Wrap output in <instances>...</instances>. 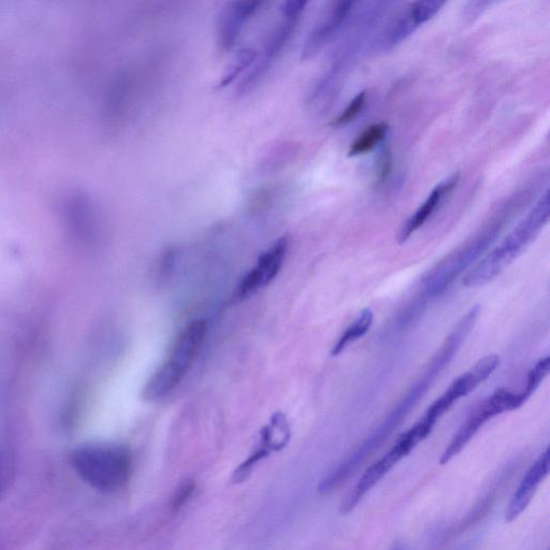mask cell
Returning <instances> with one entry per match:
<instances>
[{
    "label": "cell",
    "instance_id": "7",
    "mask_svg": "<svg viewBox=\"0 0 550 550\" xmlns=\"http://www.w3.org/2000/svg\"><path fill=\"white\" fill-rule=\"evenodd\" d=\"M300 18H287L275 25L266 37L262 49L257 52L256 59L241 83L237 93L244 96L257 88L269 74L272 66L278 59L292 39Z\"/></svg>",
    "mask_w": 550,
    "mask_h": 550
},
{
    "label": "cell",
    "instance_id": "11",
    "mask_svg": "<svg viewBox=\"0 0 550 550\" xmlns=\"http://www.w3.org/2000/svg\"><path fill=\"white\" fill-rule=\"evenodd\" d=\"M288 249V239L283 237L273 243L257 260L256 265L241 280L236 297L246 299L268 286L279 274Z\"/></svg>",
    "mask_w": 550,
    "mask_h": 550
},
{
    "label": "cell",
    "instance_id": "15",
    "mask_svg": "<svg viewBox=\"0 0 550 550\" xmlns=\"http://www.w3.org/2000/svg\"><path fill=\"white\" fill-rule=\"evenodd\" d=\"M459 180V173H455V175L433 188L424 204L401 227L398 236L400 244L407 242L419 228H422L427 223L429 217L436 212L442 201L455 190Z\"/></svg>",
    "mask_w": 550,
    "mask_h": 550
},
{
    "label": "cell",
    "instance_id": "22",
    "mask_svg": "<svg viewBox=\"0 0 550 550\" xmlns=\"http://www.w3.org/2000/svg\"><path fill=\"white\" fill-rule=\"evenodd\" d=\"M499 2L500 0H469L465 9H463V20L472 23Z\"/></svg>",
    "mask_w": 550,
    "mask_h": 550
},
{
    "label": "cell",
    "instance_id": "14",
    "mask_svg": "<svg viewBox=\"0 0 550 550\" xmlns=\"http://www.w3.org/2000/svg\"><path fill=\"white\" fill-rule=\"evenodd\" d=\"M549 473V448L535 461L524 476L505 513V520L512 523L530 504L535 492Z\"/></svg>",
    "mask_w": 550,
    "mask_h": 550
},
{
    "label": "cell",
    "instance_id": "8",
    "mask_svg": "<svg viewBox=\"0 0 550 550\" xmlns=\"http://www.w3.org/2000/svg\"><path fill=\"white\" fill-rule=\"evenodd\" d=\"M500 364L498 355H489L484 357L470 371L463 373L446 392L427 410L424 418L433 424L450 410L454 403L462 397H466L473 390L484 383L489 376L495 372Z\"/></svg>",
    "mask_w": 550,
    "mask_h": 550
},
{
    "label": "cell",
    "instance_id": "12",
    "mask_svg": "<svg viewBox=\"0 0 550 550\" xmlns=\"http://www.w3.org/2000/svg\"><path fill=\"white\" fill-rule=\"evenodd\" d=\"M448 0H415L405 7L398 18L388 27L383 45L394 48L412 36L419 27L436 17Z\"/></svg>",
    "mask_w": 550,
    "mask_h": 550
},
{
    "label": "cell",
    "instance_id": "18",
    "mask_svg": "<svg viewBox=\"0 0 550 550\" xmlns=\"http://www.w3.org/2000/svg\"><path fill=\"white\" fill-rule=\"evenodd\" d=\"M256 55L257 51L252 48L239 50L225 70V74L220 82V88H225V86L233 83L245 70L250 69L256 59Z\"/></svg>",
    "mask_w": 550,
    "mask_h": 550
},
{
    "label": "cell",
    "instance_id": "10",
    "mask_svg": "<svg viewBox=\"0 0 550 550\" xmlns=\"http://www.w3.org/2000/svg\"><path fill=\"white\" fill-rule=\"evenodd\" d=\"M414 448L415 447L409 443V441L407 442V440H404V438L400 436L396 444L390 448V451L380 460L374 462L364 475L360 477V480L342 501L340 512L342 514L351 513L368 492L378 484L401 459L408 456Z\"/></svg>",
    "mask_w": 550,
    "mask_h": 550
},
{
    "label": "cell",
    "instance_id": "5",
    "mask_svg": "<svg viewBox=\"0 0 550 550\" xmlns=\"http://www.w3.org/2000/svg\"><path fill=\"white\" fill-rule=\"evenodd\" d=\"M207 334L208 323L205 320H196L180 331L163 365L156 370L144 387V400L156 401L179 386L192 368Z\"/></svg>",
    "mask_w": 550,
    "mask_h": 550
},
{
    "label": "cell",
    "instance_id": "24",
    "mask_svg": "<svg viewBox=\"0 0 550 550\" xmlns=\"http://www.w3.org/2000/svg\"><path fill=\"white\" fill-rule=\"evenodd\" d=\"M311 0H284L282 6L283 16L287 18H300L301 14L310 4Z\"/></svg>",
    "mask_w": 550,
    "mask_h": 550
},
{
    "label": "cell",
    "instance_id": "19",
    "mask_svg": "<svg viewBox=\"0 0 550 550\" xmlns=\"http://www.w3.org/2000/svg\"><path fill=\"white\" fill-rule=\"evenodd\" d=\"M367 103V94L366 92L359 93L343 110L338 117L331 122L332 126L343 127L352 123L358 115L363 112Z\"/></svg>",
    "mask_w": 550,
    "mask_h": 550
},
{
    "label": "cell",
    "instance_id": "1",
    "mask_svg": "<svg viewBox=\"0 0 550 550\" xmlns=\"http://www.w3.org/2000/svg\"><path fill=\"white\" fill-rule=\"evenodd\" d=\"M480 311L481 307L477 305L461 318L451 331V334L445 339L436 356L430 361L424 375L419 378L410 389V392L396 405L394 411L388 414L380 429H376L372 433L371 438L369 437L364 442L363 446L360 445L354 454L347 457L345 461L340 463L337 469L325 477L320 487H318V491L321 494H329V492L342 486L363 465L369 456L380 448L390 434L393 433L394 429L398 427L402 419L409 414L416 403L428 392L443 369L451 363V360L455 357L462 343L466 341L473 329Z\"/></svg>",
    "mask_w": 550,
    "mask_h": 550
},
{
    "label": "cell",
    "instance_id": "21",
    "mask_svg": "<svg viewBox=\"0 0 550 550\" xmlns=\"http://www.w3.org/2000/svg\"><path fill=\"white\" fill-rule=\"evenodd\" d=\"M550 370V358L547 356L538 361L529 372L524 393L530 398L539 388Z\"/></svg>",
    "mask_w": 550,
    "mask_h": 550
},
{
    "label": "cell",
    "instance_id": "4",
    "mask_svg": "<svg viewBox=\"0 0 550 550\" xmlns=\"http://www.w3.org/2000/svg\"><path fill=\"white\" fill-rule=\"evenodd\" d=\"M81 479L93 488L114 492L130 479L133 459L127 447L118 444H89L79 447L71 458Z\"/></svg>",
    "mask_w": 550,
    "mask_h": 550
},
{
    "label": "cell",
    "instance_id": "2",
    "mask_svg": "<svg viewBox=\"0 0 550 550\" xmlns=\"http://www.w3.org/2000/svg\"><path fill=\"white\" fill-rule=\"evenodd\" d=\"M550 212L549 191L496 248L492 249L463 279L467 287H480L495 280L513 260L523 253L548 223Z\"/></svg>",
    "mask_w": 550,
    "mask_h": 550
},
{
    "label": "cell",
    "instance_id": "13",
    "mask_svg": "<svg viewBox=\"0 0 550 550\" xmlns=\"http://www.w3.org/2000/svg\"><path fill=\"white\" fill-rule=\"evenodd\" d=\"M356 2L357 0H332L302 49L303 61L311 60L320 53L326 43L338 32L346 18L349 17Z\"/></svg>",
    "mask_w": 550,
    "mask_h": 550
},
{
    "label": "cell",
    "instance_id": "16",
    "mask_svg": "<svg viewBox=\"0 0 550 550\" xmlns=\"http://www.w3.org/2000/svg\"><path fill=\"white\" fill-rule=\"evenodd\" d=\"M374 316L371 309H365L356 320L345 329L339 340L331 350V356H339L347 346L364 337L373 324Z\"/></svg>",
    "mask_w": 550,
    "mask_h": 550
},
{
    "label": "cell",
    "instance_id": "20",
    "mask_svg": "<svg viewBox=\"0 0 550 550\" xmlns=\"http://www.w3.org/2000/svg\"><path fill=\"white\" fill-rule=\"evenodd\" d=\"M393 153L389 148L385 147L376 157L374 178L375 185L380 187L386 183L393 171Z\"/></svg>",
    "mask_w": 550,
    "mask_h": 550
},
{
    "label": "cell",
    "instance_id": "17",
    "mask_svg": "<svg viewBox=\"0 0 550 550\" xmlns=\"http://www.w3.org/2000/svg\"><path fill=\"white\" fill-rule=\"evenodd\" d=\"M388 133L386 123H376L369 126L363 134L351 144L349 150L350 157L365 155L373 151L385 139Z\"/></svg>",
    "mask_w": 550,
    "mask_h": 550
},
{
    "label": "cell",
    "instance_id": "23",
    "mask_svg": "<svg viewBox=\"0 0 550 550\" xmlns=\"http://www.w3.org/2000/svg\"><path fill=\"white\" fill-rule=\"evenodd\" d=\"M194 489L195 483H193L192 481L184 482L178 488L175 497H173L172 499V510L175 512L180 511L183 508L184 504H186V502L192 497Z\"/></svg>",
    "mask_w": 550,
    "mask_h": 550
},
{
    "label": "cell",
    "instance_id": "9",
    "mask_svg": "<svg viewBox=\"0 0 550 550\" xmlns=\"http://www.w3.org/2000/svg\"><path fill=\"white\" fill-rule=\"evenodd\" d=\"M270 0H229L217 19V45L222 52L233 49L246 25Z\"/></svg>",
    "mask_w": 550,
    "mask_h": 550
},
{
    "label": "cell",
    "instance_id": "6",
    "mask_svg": "<svg viewBox=\"0 0 550 550\" xmlns=\"http://www.w3.org/2000/svg\"><path fill=\"white\" fill-rule=\"evenodd\" d=\"M528 399L529 397L524 392L516 394L505 388L498 389L470 413L466 422L461 425L451 443L446 447L440 459L441 465H446L457 456L489 419L523 407Z\"/></svg>",
    "mask_w": 550,
    "mask_h": 550
},
{
    "label": "cell",
    "instance_id": "3",
    "mask_svg": "<svg viewBox=\"0 0 550 550\" xmlns=\"http://www.w3.org/2000/svg\"><path fill=\"white\" fill-rule=\"evenodd\" d=\"M512 211L513 207L506 205L480 235L446 256L426 275L423 291L418 296L429 303L443 295L460 275L475 264L497 241Z\"/></svg>",
    "mask_w": 550,
    "mask_h": 550
}]
</instances>
